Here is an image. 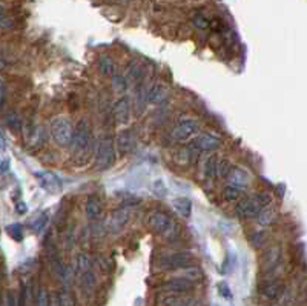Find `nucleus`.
Listing matches in <instances>:
<instances>
[{
  "label": "nucleus",
  "instance_id": "obj_1",
  "mask_svg": "<svg viewBox=\"0 0 307 306\" xmlns=\"http://www.w3.org/2000/svg\"><path fill=\"white\" fill-rule=\"evenodd\" d=\"M71 151L74 157L78 159L80 162H86L93 152V129L90 122L84 119H81L74 128Z\"/></svg>",
  "mask_w": 307,
  "mask_h": 306
},
{
  "label": "nucleus",
  "instance_id": "obj_2",
  "mask_svg": "<svg viewBox=\"0 0 307 306\" xmlns=\"http://www.w3.org/2000/svg\"><path fill=\"white\" fill-rule=\"evenodd\" d=\"M74 136V126L71 120L65 116H59L51 122V137L59 146L71 145Z\"/></svg>",
  "mask_w": 307,
  "mask_h": 306
},
{
  "label": "nucleus",
  "instance_id": "obj_3",
  "mask_svg": "<svg viewBox=\"0 0 307 306\" xmlns=\"http://www.w3.org/2000/svg\"><path fill=\"white\" fill-rule=\"evenodd\" d=\"M115 163V145L111 137H103L97 143L96 152V169L106 171Z\"/></svg>",
  "mask_w": 307,
  "mask_h": 306
},
{
  "label": "nucleus",
  "instance_id": "obj_4",
  "mask_svg": "<svg viewBox=\"0 0 307 306\" xmlns=\"http://www.w3.org/2000/svg\"><path fill=\"white\" fill-rule=\"evenodd\" d=\"M148 225L158 236H169L175 231V223L172 217L161 211H155L148 217Z\"/></svg>",
  "mask_w": 307,
  "mask_h": 306
},
{
  "label": "nucleus",
  "instance_id": "obj_5",
  "mask_svg": "<svg viewBox=\"0 0 307 306\" xmlns=\"http://www.w3.org/2000/svg\"><path fill=\"white\" fill-rule=\"evenodd\" d=\"M192 261H194V255L191 252H175L160 260V268L163 271L185 270L192 265Z\"/></svg>",
  "mask_w": 307,
  "mask_h": 306
},
{
  "label": "nucleus",
  "instance_id": "obj_6",
  "mask_svg": "<svg viewBox=\"0 0 307 306\" xmlns=\"http://www.w3.org/2000/svg\"><path fill=\"white\" fill-rule=\"evenodd\" d=\"M195 285L194 282L185 279V277H177V279H170L166 280L161 286L160 291L163 294H173V295H185L191 291H194Z\"/></svg>",
  "mask_w": 307,
  "mask_h": 306
},
{
  "label": "nucleus",
  "instance_id": "obj_7",
  "mask_svg": "<svg viewBox=\"0 0 307 306\" xmlns=\"http://www.w3.org/2000/svg\"><path fill=\"white\" fill-rule=\"evenodd\" d=\"M198 129H200V126H198V123L195 120H185V122L179 123L177 126L172 129L170 136H172V139L175 142L182 143V142H188L192 137H195V134L198 133Z\"/></svg>",
  "mask_w": 307,
  "mask_h": 306
},
{
  "label": "nucleus",
  "instance_id": "obj_8",
  "mask_svg": "<svg viewBox=\"0 0 307 306\" xmlns=\"http://www.w3.org/2000/svg\"><path fill=\"white\" fill-rule=\"evenodd\" d=\"M222 146V140L216 139L210 134H200L195 136L194 140L191 142V149L194 151H204V152H212L220 149Z\"/></svg>",
  "mask_w": 307,
  "mask_h": 306
},
{
  "label": "nucleus",
  "instance_id": "obj_9",
  "mask_svg": "<svg viewBox=\"0 0 307 306\" xmlns=\"http://www.w3.org/2000/svg\"><path fill=\"white\" fill-rule=\"evenodd\" d=\"M129 218H130L129 208H120V209L114 211L112 215L109 217V220H108V230L112 234L121 233L124 230V226L129 223Z\"/></svg>",
  "mask_w": 307,
  "mask_h": 306
},
{
  "label": "nucleus",
  "instance_id": "obj_10",
  "mask_svg": "<svg viewBox=\"0 0 307 306\" xmlns=\"http://www.w3.org/2000/svg\"><path fill=\"white\" fill-rule=\"evenodd\" d=\"M262 206L258 203V200L255 197H247L238 202L237 205V214L241 218H253L258 217V214L261 212Z\"/></svg>",
  "mask_w": 307,
  "mask_h": 306
},
{
  "label": "nucleus",
  "instance_id": "obj_11",
  "mask_svg": "<svg viewBox=\"0 0 307 306\" xmlns=\"http://www.w3.org/2000/svg\"><path fill=\"white\" fill-rule=\"evenodd\" d=\"M112 114L118 125H127L130 122V100L126 96L120 97L114 105Z\"/></svg>",
  "mask_w": 307,
  "mask_h": 306
},
{
  "label": "nucleus",
  "instance_id": "obj_12",
  "mask_svg": "<svg viewBox=\"0 0 307 306\" xmlns=\"http://www.w3.org/2000/svg\"><path fill=\"white\" fill-rule=\"evenodd\" d=\"M197 303L195 298L185 297V295H173V294H161L157 297V306H191Z\"/></svg>",
  "mask_w": 307,
  "mask_h": 306
},
{
  "label": "nucleus",
  "instance_id": "obj_13",
  "mask_svg": "<svg viewBox=\"0 0 307 306\" xmlns=\"http://www.w3.org/2000/svg\"><path fill=\"white\" fill-rule=\"evenodd\" d=\"M103 214V203L97 196H90L86 200V217L90 222H99Z\"/></svg>",
  "mask_w": 307,
  "mask_h": 306
},
{
  "label": "nucleus",
  "instance_id": "obj_14",
  "mask_svg": "<svg viewBox=\"0 0 307 306\" xmlns=\"http://www.w3.org/2000/svg\"><path fill=\"white\" fill-rule=\"evenodd\" d=\"M228 182H229V186H232L238 191H244L249 186V176L244 169L234 168L228 176Z\"/></svg>",
  "mask_w": 307,
  "mask_h": 306
},
{
  "label": "nucleus",
  "instance_id": "obj_15",
  "mask_svg": "<svg viewBox=\"0 0 307 306\" xmlns=\"http://www.w3.org/2000/svg\"><path fill=\"white\" fill-rule=\"evenodd\" d=\"M35 177L40 180V185L50 193H59L62 189V183L59 177H56L51 172H37Z\"/></svg>",
  "mask_w": 307,
  "mask_h": 306
},
{
  "label": "nucleus",
  "instance_id": "obj_16",
  "mask_svg": "<svg viewBox=\"0 0 307 306\" xmlns=\"http://www.w3.org/2000/svg\"><path fill=\"white\" fill-rule=\"evenodd\" d=\"M136 143H137V140H136V136L133 131H123L117 139V148L121 154H127L133 151L136 148Z\"/></svg>",
  "mask_w": 307,
  "mask_h": 306
},
{
  "label": "nucleus",
  "instance_id": "obj_17",
  "mask_svg": "<svg viewBox=\"0 0 307 306\" xmlns=\"http://www.w3.org/2000/svg\"><path fill=\"white\" fill-rule=\"evenodd\" d=\"M146 97H148L149 103L161 105V103H164L169 99V93L166 91V88H164V86H161V85H152L151 88H149V91H148V94H146Z\"/></svg>",
  "mask_w": 307,
  "mask_h": 306
},
{
  "label": "nucleus",
  "instance_id": "obj_18",
  "mask_svg": "<svg viewBox=\"0 0 307 306\" xmlns=\"http://www.w3.org/2000/svg\"><path fill=\"white\" fill-rule=\"evenodd\" d=\"M281 291H283V286L278 283V282H274V280H269V282H265L259 288V294L268 298V300H275L281 295Z\"/></svg>",
  "mask_w": 307,
  "mask_h": 306
},
{
  "label": "nucleus",
  "instance_id": "obj_19",
  "mask_svg": "<svg viewBox=\"0 0 307 306\" xmlns=\"http://www.w3.org/2000/svg\"><path fill=\"white\" fill-rule=\"evenodd\" d=\"M172 206L183 218H189L192 214V202L188 197H179L172 200Z\"/></svg>",
  "mask_w": 307,
  "mask_h": 306
},
{
  "label": "nucleus",
  "instance_id": "obj_20",
  "mask_svg": "<svg viewBox=\"0 0 307 306\" xmlns=\"http://www.w3.org/2000/svg\"><path fill=\"white\" fill-rule=\"evenodd\" d=\"M277 220V211L272 206H266L258 214V223L261 226H269Z\"/></svg>",
  "mask_w": 307,
  "mask_h": 306
},
{
  "label": "nucleus",
  "instance_id": "obj_21",
  "mask_svg": "<svg viewBox=\"0 0 307 306\" xmlns=\"http://www.w3.org/2000/svg\"><path fill=\"white\" fill-rule=\"evenodd\" d=\"M99 69L103 75L106 77H114V72H115V65H114V60L109 57V56H102L100 60H99Z\"/></svg>",
  "mask_w": 307,
  "mask_h": 306
},
{
  "label": "nucleus",
  "instance_id": "obj_22",
  "mask_svg": "<svg viewBox=\"0 0 307 306\" xmlns=\"http://www.w3.org/2000/svg\"><path fill=\"white\" fill-rule=\"evenodd\" d=\"M75 266H77V271L80 274L90 273V270H91V258H90V255L84 254V252H80L77 255V260H75Z\"/></svg>",
  "mask_w": 307,
  "mask_h": 306
},
{
  "label": "nucleus",
  "instance_id": "obj_23",
  "mask_svg": "<svg viewBox=\"0 0 307 306\" xmlns=\"http://www.w3.org/2000/svg\"><path fill=\"white\" fill-rule=\"evenodd\" d=\"M216 165L218 159L216 156H209L204 162V176L207 179H215L216 177Z\"/></svg>",
  "mask_w": 307,
  "mask_h": 306
},
{
  "label": "nucleus",
  "instance_id": "obj_24",
  "mask_svg": "<svg viewBox=\"0 0 307 306\" xmlns=\"http://www.w3.org/2000/svg\"><path fill=\"white\" fill-rule=\"evenodd\" d=\"M112 88H114L115 94H118V96L123 97L124 93H126V90H127V80L123 75H120V74H114V77H112Z\"/></svg>",
  "mask_w": 307,
  "mask_h": 306
},
{
  "label": "nucleus",
  "instance_id": "obj_25",
  "mask_svg": "<svg viewBox=\"0 0 307 306\" xmlns=\"http://www.w3.org/2000/svg\"><path fill=\"white\" fill-rule=\"evenodd\" d=\"M232 169H234L232 163L228 159H222L220 162H218V165H216V176L222 177V179H228V176L231 174Z\"/></svg>",
  "mask_w": 307,
  "mask_h": 306
},
{
  "label": "nucleus",
  "instance_id": "obj_26",
  "mask_svg": "<svg viewBox=\"0 0 307 306\" xmlns=\"http://www.w3.org/2000/svg\"><path fill=\"white\" fill-rule=\"evenodd\" d=\"M96 282H97V279H96V276L91 271L81 274V282L80 283H81V288L84 291H93L96 288Z\"/></svg>",
  "mask_w": 307,
  "mask_h": 306
},
{
  "label": "nucleus",
  "instance_id": "obj_27",
  "mask_svg": "<svg viewBox=\"0 0 307 306\" xmlns=\"http://www.w3.org/2000/svg\"><path fill=\"white\" fill-rule=\"evenodd\" d=\"M57 303L59 306H75V298L72 292H69L68 289H63L57 297Z\"/></svg>",
  "mask_w": 307,
  "mask_h": 306
},
{
  "label": "nucleus",
  "instance_id": "obj_28",
  "mask_svg": "<svg viewBox=\"0 0 307 306\" xmlns=\"http://www.w3.org/2000/svg\"><path fill=\"white\" fill-rule=\"evenodd\" d=\"M240 196H241V191H238L232 186H228L223 189V199L226 202H237L240 199Z\"/></svg>",
  "mask_w": 307,
  "mask_h": 306
},
{
  "label": "nucleus",
  "instance_id": "obj_29",
  "mask_svg": "<svg viewBox=\"0 0 307 306\" xmlns=\"http://www.w3.org/2000/svg\"><path fill=\"white\" fill-rule=\"evenodd\" d=\"M37 306H51L50 294L45 288H40L37 292Z\"/></svg>",
  "mask_w": 307,
  "mask_h": 306
},
{
  "label": "nucleus",
  "instance_id": "obj_30",
  "mask_svg": "<svg viewBox=\"0 0 307 306\" xmlns=\"http://www.w3.org/2000/svg\"><path fill=\"white\" fill-rule=\"evenodd\" d=\"M216 291H218V294H220L223 298H226V300H231L232 298V289H231V286L226 283V282H220L216 285Z\"/></svg>",
  "mask_w": 307,
  "mask_h": 306
},
{
  "label": "nucleus",
  "instance_id": "obj_31",
  "mask_svg": "<svg viewBox=\"0 0 307 306\" xmlns=\"http://www.w3.org/2000/svg\"><path fill=\"white\" fill-rule=\"evenodd\" d=\"M13 26H14V20L7 16L4 7H0V28H13Z\"/></svg>",
  "mask_w": 307,
  "mask_h": 306
},
{
  "label": "nucleus",
  "instance_id": "obj_32",
  "mask_svg": "<svg viewBox=\"0 0 307 306\" xmlns=\"http://www.w3.org/2000/svg\"><path fill=\"white\" fill-rule=\"evenodd\" d=\"M47 222H48V215H47V214H41V215L37 218V220H34V223H32V230H34L35 233H40L43 228H45Z\"/></svg>",
  "mask_w": 307,
  "mask_h": 306
},
{
  "label": "nucleus",
  "instance_id": "obj_33",
  "mask_svg": "<svg viewBox=\"0 0 307 306\" xmlns=\"http://www.w3.org/2000/svg\"><path fill=\"white\" fill-rule=\"evenodd\" d=\"M8 233L11 234L13 239L19 240V242L23 239V231H22V226H20V225H11V226H8Z\"/></svg>",
  "mask_w": 307,
  "mask_h": 306
},
{
  "label": "nucleus",
  "instance_id": "obj_34",
  "mask_svg": "<svg viewBox=\"0 0 307 306\" xmlns=\"http://www.w3.org/2000/svg\"><path fill=\"white\" fill-rule=\"evenodd\" d=\"M255 199L258 200V203H259L261 206H269L271 202H272V197H271V194H268V193H259V194H256Z\"/></svg>",
  "mask_w": 307,
  "mask_h": 306
},
{
  "label": "nucleus",
  "instance_id": "obj_35",
  "mask_svg": "<svg viewBox=\"0 0 307 306\" xmlns=\"http://www.w3.org/2000/svg\"><path fill=\"white\" fill-rule=\"evenodd\" d=\"M7 123H8V126H11L13 129H20V126H22V122H20V119L16 116V114H11V116H8L7 117Z\"/></svg>",
  "mask_w": 307,
  "mask_h": 306
},
{
  "label": "nucleus",
  "instance_id": "obj_36",
  "mask_svg": "<svg viewBox=\"0 0 307 306\" xmlns=\"http://www.w3.org/2000/svg\"><path fill=\"white\" fill-rule=\"evenodd\" d=\"M7 102V83L0 77V108H2Z\"/></svg>",
  "mask_w": 307,
  "mask_h": 306
},
{
  "label": "nucleus",
  "instance_id": "obj_37",
  "mask_svg": "<svg viewBox=\"0 0 307 306\" xmlns=\"http://www.w3.org/2000/svg\"><path fill=\"white\" fill-rule=\"evenodd\" d=\"M154 191H155V194H157V196L163 197V196L166 194V186H164V183H163L161 180L155 182V183H154Z\"/></svg>",
  "mask_w": 307,
  "mask_h": 306
},
{
  "label": "nucleus",
  "instance_id": "obj_38",
  "mask_svg": "<svg viewBox=\"0 0 307 306\" xmlns=\"http://www.w3.org/2000/svg\"><path fill=\"white\" fill-rule=\"evenodd\" d=\"M194 23H195V26H198V28H207V26H209L207 19L203 17V16H195V17H194Z\"/></svg>",
  "mask_w": 307,
  "mask_h": 306
},
{
  "label": "nucleus",
  "instance_id": "obj_39",
  "mask_svg": "<svg viewBox=\"0 0 307 306\" xmlns=\"http://www.w3.org/2000/svg\"><path fill=\"white\" fill-rule=\"evenodd\" d=\"M265 239H266V237L262 236V233H256V234L253 236V242H252V243H253V246H256V248H258V246H261V245H262V242H265Z\"/></svg>",
  "mask_w": 307,
  "mask_h": 306
},
{
  "label": "nucleus",
  "instance_id": "obj_40",
  "mask_svg": "<svg viewBox=\"0 0 307 306\" xmlns=\"http://www.w3.org/2000/svg\"><path fill=\"white\" fill-rule=\"evenodd\" d=\"M2 306H16V300H14V295L13 294H8L7 295V300L4 301Z\"/></svg>",
  "mask_w": 307,
  "mask_h": 306
},
{
  "label": "nucleus",
  "instance_id": "obj_41",
  "mask_svg": "<svg viewBox=\"0 0 307 306\" xmlns=\"http://www.w3.org/2000/svg\"><path fill=\"white\" fill-rule=\"evenodd\" d=\"M17 212H19V214H25V212H26V205H25V203L19 205V209H17Z\"/></svg>",
  "mask_w": 307,
  "mask_h": 306
},
{
  "label": "nucleus",
  "instance_id": "obj_42",
  "mask_svg": "<svg viewBox=\"0 0 307 306\" xmlns=\"http://www.w3.org/2000/svg\"><path fill=\"white\" fill-rule=\"evenodd\" d=\"M215 306H216V304H215Z\"/></svg>",
  "mask_w": 307,
  "mask_h": 306
}]
</instances>
